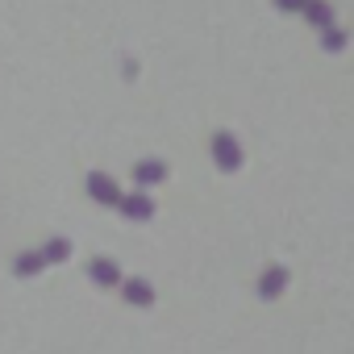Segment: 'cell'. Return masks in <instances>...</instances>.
<instances>
[{
  "label": "cell",
  "mask_w": 354,
  "mask_h": 354,
  "mask_svg": "<svg viewBox=\"0 0 354 354\" xmlns=\"http://www.w3.org/2000/svg\"><path fill=\"white\" fill-rule=\"evenodd\" d=\"M213 154H217V162H221L225 171H238V167H242V150H238V142H234L230 133H217V138H213Z\"/></svg>",
  "instance_id": "1"
},
{
  "label": "cell",
  "mask_w": 354,
  "mask_h": 354,
  "mask_svg": "<svg viewBox=\"0 0 354 354\" xmlns=\"http://www.w3.org/2000/svg\"><path fill=\"white\" fill-rule=\"evenodd\" d=\"M88 192H92L100 205H117V201H121V192H117V184L109 180V175H88Z\"/></svg>",
  "instance_id": "2"
},
{
  "label": "cell",
  "mask_w": 354,
  "mask_h": 354,
  "mask_svg": "<svg viewBox=\"0 0 354 354\" xmlns=\"http://www.w3.org/2000/svg\"><path fill=\"white\" fill-rule=\"evenodd\" d=\"M117 205H121V213H125V217H133V221H146V217L154 213V201H146L142 192H138V196H129V201H117Z\"/></svg>",
  "instance_id": "3"
},
{
  "label": "cell",
  "mask_w": 354,
  "mask_h": 354,
  "mask_svg": "<svg viewBox=\"0 0 354 354\" xmlns=\"http://www.w3.org/2000/svg\"><path fill=\"white\" fill-rule=\"evenodd\" d=\"M88 271H92L96 283H121V271H117V263H109V259H96Z\"/></svg>",
  "instance_id": "4"
},
{
  "label": "cell",
  "mask_w": 354,
  "mask_h": 354,
  "mask_svg": "<svg viewBox=\"0 0 354 354\" xmlns=\"http://www.w3.org/2000/svg\"><path fill=\"white\" fill-rule=\"evenodd\" d=\"M125 296H129V304H150L154 296H150V283H142V279H129L125 283Z\"/></svg>",
  "instance_id": "5"
},
{
  "label": "cell",
  "mask_w": 354,
  "mask_h": 354,
  "mask_svg": "<svg viewBox=\"0 0 354 354\" xmlns=\"http://www.w3.org/2000/svg\"><path fill=\"white\" fill-rule=\"evenodd\" d=\"M162 162H138V171H133V180L138 184H150V180H162Z\"/></svg>",
  "instance_id": "6"
},
{
  "label": "cell",
  "mask_w": 354,
  "mask_h": 354,
  "mask_svg": "<svg viewBox=\"0 0 354 354\" xmlns=\"http://www.w3.org/2000/svg\"><path fill=\"white\" fill-rule=\"evenodd\" d=\"M283 279H288V275H283V267H275V271L263 279V296H275V292L283 288Z\"/></svg>",
  "instance_id": "7"
},
{
  "label": "cell",
  "mask_w": 354,
  "mask_h": 354,
  "mask_svg": "<svg viewBox=\"0 0 354 354\" xmlns=\"http://www.w3.org/2000/svg\"><path fill=\"white\" fill-rule=\"evenodd\" d=\"M67 250H71V246H67V242L59 238V242H50V246L42 250V263H55V259H67Z\"/></svg>",
  "instance_id": "8"
},
{
  "label": "cell",
  "mask_w": 354,
  "mask_h": 354,
  "mask_svg": "<svg viewBox=\"0 0 354 354\" xmlns=\"http://www.w3.org/2000/svg\"><path fill=\"white\" fill-rule=\"evenodd\" d=\"M17 271H21V275H34V271H42V254H26V259H17Z\"/></svg>",
  "instance_id": "9"
}]
</instances>
